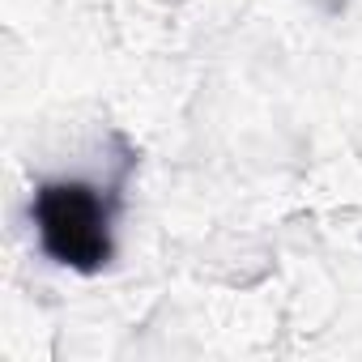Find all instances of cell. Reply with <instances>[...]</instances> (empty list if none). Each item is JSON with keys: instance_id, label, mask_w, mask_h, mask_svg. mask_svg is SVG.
Here are the masks:
<instances>
[{"instance_id": "cell-1", "label": "cell", "mask_w": 362, "mask_h": 362, "mask_svg": "<svg viewBox=\"0 0 362 362\" xmlns=\"http://www.w3.org/2000/svg\"><path fill=\"white\" fill-rule=\"evenodd\" d=\"M115 214L119 188H94L86 179H47L30 201L39 247L73 273H98L111 264Z\"/></svg>"}]
</instances>
